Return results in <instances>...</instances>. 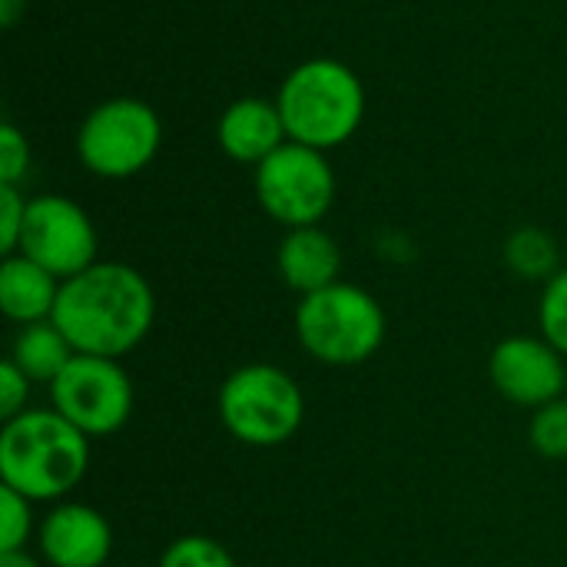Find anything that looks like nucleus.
Masks as SVG:
<instances>
[{"label": "nucleus", "mask_w": 567, "mask_h": 567, "mask_svg": "<svg viewBox=\"0 0 567 567\" xmlns=\"http://www.w3.org/2000/svg\"><path fill=\"white\" fill-rule=\"evenodd\" d=\"M53 322L76 355L123 359L156 322V296L146 276L126 262H93L60 286Z\"/></svg>", "instance_id": "nucleus-1"}, {"label": "nucleus", "mask_w": 567, "mask_h": 567, "mask_svg": "<svg viewBox=\"0 0 567 567\" xmlns=\"http://www.w3.org/2000/svg\"><path fill=\"white\" fill-rule=\"evenodd\" d=\"M90 439L53 409H27L3 422L0 482L33 505L66 502L86 478Z\"/></svg>", "instance_id": "nucleus-2"}, {"label": "nucleus", "mask_w": 567, "mask_h": 567, "mask_svg": "<svg viewBox=\"0 0 567 567\" xmlns=\"http://www.w3.org/2000/svg\"><path fill=\"white\" fill-rule=\"evenodd\" d=\"M276 106L292 143L329 153L349 143L362 126L365 86L349 63L312 56L286 73Z\"/></svg>", "instance_id": "nucleus-3"}, {"label": "nucleus", "mask_w": 567, "mask_h": 567, "mask_svg": "<svg viewBox=\"0 0 567 567\" xmlns=\"http://www.w3.org/2000/svg\"><path fill=\"white\" fill-rule=\"evenodd\" d=\"M385 312L372 292L352 282H336L296 306L299 346L322 365L352 369L369 362L385 342Z\"/></svg>", "instance_id": "nucleus-4"}, {"label": "nucleus", "mask_w": 567, "mask_h": 567, "mask_svg": "<svg viewBox=\"0 0 567 567\" xmlns=\"http://www.w3.org/2000/svg\"><path fill=\"white\" fill-rule=\"evenodd\" d=\"M219 419L236 442L249 449H276L302 429L306 395L279 365H239L219 385Z\"/></svg>", "instance_id": "nucleus-5"}, {"label": "nucleus", "mask_w": 567, "mask_h": 567, "mask_svg": "<svg viewBox=\"0 0 567 567\" xmlns=\"http://www.w3.org/2000/svg\"><path fill=\"white\" fill-rule=\"evenodd\" d=\"M163 146L159 113L136 96L96 103L76 130V156L100 179H130L143 173Z\"/></svg>", "instance_id": "nucleus-6"}, {"label": "nucleus", "mask_w": 567, "mask_h": 567, "mask_svg": "<svg viewBox=\"0 0 567 567\" xmlns=\"http://www.w3.org/2000/svg\"><path fill=\"white\" fill-rule=\"evenodd\" d=\"M256 199L286 229L319 226L336 199V169L322 150L282 143L256 166Z\"/></svg>", "instance_id": "nucleus-7"}, {"label": "nucleus", "mask_w": 567, "mask_h": 567, "mask_svg": "<svg viewBox=\"0 0 567 567\" xmlns=\"http://www.w3.org/2000/svg\"><path fill=\"white\" fill-rule=\"evenodd\" d=\"M53 412L76 425L86 439L116 435L133 415V382L120 359L73 355L50 385Z\"/></svg>", "instance_id": "nucleus-8"}, {"label": "nucleus", "mask_w": 567, "mask_h": 567, "mask_svg": "<svg viewBox=\"0 0 567 567\" xmlns=\"http://www.w3.org/2000/svg\"><path fill=\"white\" fill-rule=\"evenodd\" d=\"M100 239L90 213L73 203L70 196H33L27 206V223L20 236V256L33 259L47 272H53L60 282L80 276L96 259Z\"/></svg>", "instance_id": "nucleus-9"}, {"label": "nucleus", "mask_w": 567, "mask_h": 567, "mask_svg": "<svg viewBox=\"0 0 567 567\" xmlns=\"http://www.w3.org/2000/svg\"><path fill=\"white\" fill-rule=\"evenodd\" d=\"M488 379L498 395L522 409H542L567 392L565 355L535 336H508L492 349Z\"/></svg>", "instance_id": "nucleus-10"}, {"label": "nucleus", "mask_w": 567, "mask_h": 567, "mask_svg": "<svg viewBox=\"0 0 567 567\" xmlns=\"http://www.w3.org/2000/svg\"><path fill=\"white\" fill-rule=\"evenodd\" d=\"M37 548L47 567H106L113 528L93 505L56 502L37 525Z\"/></svg>", "instance_id": "nucleus-11"}, {"label": "nucleus", "mask_w": 567, "mask_h": 567, "mask_svg": "<svg viewBox=\"0 0 567 567\" xmlns=\"http://www.w3.org/2000/svg\"><path fill=\"white\" fill-rule=\"evenodd\" d=\"M216 140H219V150L233 163L259 166L282 143H289V133H286V123H282L276 100L243 96L223 110L219 126H216Z\"/></svg>", "instance_id": "nucleus-12"}, {"label": "nucleus", "mask_w": 567, "mask_h": 567, "mask_svg": "<svg viewBox=\"0 0 567 567\" xmlns=\"http://www.w3.org/2000/svg\"><path fill=\"white\" fill-rule=\"evenodd\" d=\"M276 269L292 292L312 296L319 289L342 282V249L322 226H299L282 236Z\"/></svg>", "instance_id": "nucleus-13"}, {"label": "nucleus", "mask_w": 567, "mask_h": 567, "mask_svg": "<svg viewBox=\"0 0 567 567\" xmlns=\"http://www.w3.org/2000/svg\"><path fill=\"white\" fill-rule=\"evenodd\" d=\"M60 279L37 266L33 259L13 252L3 256L0 266V309L17 326H33L53 319L56 299H60Z\"/></svg>", "instance_id": "nucleus-14"}, {"label": "nucleus", "mask_w": 567, "mask_h": 567, "mask_svg": "<svg viewBox=\"0 0 567 567\" xmlns=\"http://www.w3.org/2000/svg\"><path fill=\"white\" fill-rule=\"evenodd\" d=\"M73 355H76V349L70 346V339L60 332V326L53 319H47V322H33V326H20L7 359L30 382L53 385L60 379V372L73 362Z\"/></svg>", "instance_id": "nucleus-15"}, {"label": "nucleus", "mask_w": 567, "mask_h": 567, "mask_svg": "<svg viewBox=\"0 0 567 567\" xmlns=\"http://www.w3.org/2000/svg\"><path fill=\"white\" fill-rule=\"evenodd\" d=\"M505 266L518 279L548 282L561 269L558 266V243L545 229H538V226H522L505 243Z\"/></svg>", "instance_id": "nucleus-16"}, {"label": "nucleus", "mask_w": 567, "mask_h": 567, "mask_svg": "<svg viewBox=\"0 0 567 567\" xmlns=\"http://www.w3.org/2000/svg\"><path fill=\"white\" fill-rule=\"evenodd\" d=\"M528 442L542 458L561 462L567 458V395L535 409L528 425Z\"/></svg>", "instance_id": "nucleus-17"}, {"label": "nucleus", "mask_w": 567, "mask_h": 567, "mask_svg": "<svg viewBox=\"0 0 567 567\" xmlns=\"http://www.w3.org/2000/svg\"><path fill=\"white\" fill-rule=\"evenodd\" d=\"M156 567H239L229 548L209 535H183L166 545Z\"/></svg>", "instance_id": "nucleus-18"}, {"label": "nucleus", "mask_w": 567, "mask_h": 567, "mask_svg": "<svg viewBox=\"0 0 567 567\" xmlns=\"http://www.w3.org/2000/svg\"><path fill=\"white\" fill-rule=\"evenodd\" d=\"M33 532H37L33 502L0 485V555L27 551V542L33 538Z\"/></svg>", "instance_id": "nucleus-19"}, {"label": "nucleus", "mask_w": 567, "mask_h": 567, "mask_svg": "<svg viewBox=\"0 0 567 567\" xmlns=\"http://www.w3.org/2000/svg\"><path fill=\"white\" fill-rule=\"evenodd\" d=\"M538 326H542V339H548L567 359V269H558L545 282L538 302Z\"/></svg>", "instance_id": "nucleus-20"}, {"label": "nucleus", "mask_w": 567, "mask_h": 567, "mask_svg": "<svg viewBox=\"0 0 567 567\" xmlns=\"http://www.w3.org/2000/svg\"><path fill=\"white\" fill-rule=\"evenodd\" d=\"M27 206L30 199L20 193V186H0V252L3 256H13L20 249Z\"/></svg>", "instance_id": "nucleus-21"}, {"label": "nucleus", "mask_w": 567, "mask_h": 567, "mask_svg": "<svg viewBox=\"0 0 567 567\" xmlns=\"http://www.w3.org/2000/svg\"><path fill=\"white\" fill-rule=\"evenodd\" d=\"M27 169H30V143L13 123H3L0 126V186H20Z\"/></svg>", "instance_id": "nucleus-22"}, {"label": "nucleus", "mask_w": 567, "mask_h": 567, "mask_svg": "<svg viewBox=\"0 0 567 567\" xmlns=\"http://www.w3.org/2000/svg\"><path fill=\"white\" fill-rule=\"evenodd\" d=\"M30 385H33V382H30L10 359L0 365V419H3V422H10V419H17V415L27 412Z\"/></svg>", "instance_id": "nucleus-23"}, {"label": "nucleus", "mask_w": 567, "mask_h": 567, "mask_svg": "<svg viewBox=\"0 0 567 567\" xmlns=\"http://www.w3.org/2000/svg\"><path fill=\"white\" fill-rule=\"evenodd\" d=\"M23 10H27V0H0V27H13Z\"/></svg>", "instance_id": "nucleus-24"}, {"label": "nucleus", "mask_w": 567, "mask_h": 567, "mask_svg": "<svg viewBox=\"0 0 567 567\" xmlns=\"http://www.w3.org/2000/svg\"><path fill=\"white\" fill-rule=\"evenodd\" d=\"M0 567H40V561L30 551H10V555H0Z\"/></svg>", "instance_id": "nucleus-25"}, {"label": "nucleus", "mask_w": 567, "mask_h": 567, "mask_svg": "<svg viewBox=\"0 0 567 567\" xmlns=\"http://www.w3.org/2000/svg\"><path fill=\"white\" fill-rule=\"evenodd\" d=\"M123 567H133V565H123Z\"/></svg>", "instance_id": "nucleus-26"}]
</instances>
